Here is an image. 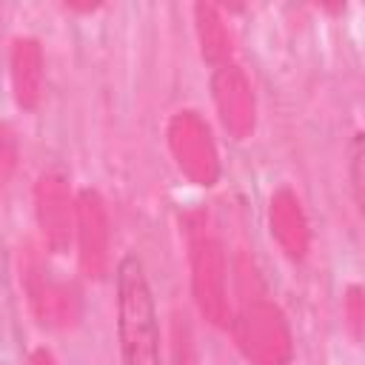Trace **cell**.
<instances>
[{
    "mask_svg": "<svg viewBox=\"0 0 365 365\" xmlns=\"http://www.w3.org/2000/svg\"><path fill=\"white\" fill-rule=\"evenodd\" d=\"M168 151L177 168L197 185H214L220 180V151L208 123L197 111H177L165 128Z\"/></svg>",
    "mask_w": 365,
    "mask_h": 365,
    "instance_id": "5",
    "label": "cell"
},
{
    "mask_svg": "<svg viewBox=\"0 0 365 365\" xmlns=\"http://www.w3.org/2000/svg\"><path fill=\"white\" fill-rule=\"evenodd\" d=\"M29 365H57V362H54V356H51V351H46V348H37V351L31 354V359H29Z\"/></svg>",
    "mask_w": 365,
    "mask_h": 365,
    "instance_id": "14",
    "label": "cell"
},
{
    "mask_svg": "<svg viewBox=\"0 0 365 365\" xmlns=\"http://www.w3.org/2000/svg\"><path fill=\"white\" fill-rule=\"evenodd\" d=\"M11 168H14V140L9 128H0V177H9Z\"/></svg>",
    "mask_w": 365,
    "mask_h": 365,
    "instance_id": "13",
    "label": "cell"
},
{
    "mask_svg": "<svg viewBox=\"0 0 365 365\" xmlns=\"http://www.w3.org/2000/svg\"><path fill=\"white\" fill-rule=\"evenodd\" d=\"M268 222H271V234H274L277 245L291 259H305V254L311 248V225H308L299 197L291 188L274 191L271 208H268Z\"/></svg>",
    "mask_w": 365,
    "mask_h": 365,
    "instance_id": "9",
    "label": "cell"
},
{
    "mask_svg": "<svg viewBox=\"0 0 365 365\" xmlns=\"http://www.w3.org/2000/svg\"><path fill=\"white\" fill-rule=\"evenodd\" d=\"M20 279H23V288H26V297H29V305L34 311V317L48 325V328H68L77 322L80 317V294L74 285L57 279L43 257L26 245L23 257H20Z\"/></svg>",
    "mask_w": 365,
    "mask_h": 365,
    "instance_id": "4",
    "label": "cell"
},
{
    "mask_svg": "<svg viewBox=\"0 0 365 365\" xmlns=\"http://www.w3.org/2000/svg\"><path fill=\"white\" fill-rule=\"evenodd\" d=\"M117 336L123 365H163L154 297L143 262L134 254L117 265Z\"/></svg>",
    "mask_w": 365,
    "mask_h": 365,
    "instance_id": "1",
    "label": "cell"
},
{
    "mask_svg": "<svg viewBox=\"0 0 365 365\" xmlns=\"http://www.w3.org/2000/svg\"><path fill=\"white\" fill-rule=\"evenodd\" d=\"M9 66H11V88L17 106L26 111L37 108L43 97V66H46L40 43L34 37H17L11 43Z\"/></svg>",
    "mask_w": 365,
    "mask_h": 365,
    "instance_id": "10",
    "label": "cell"
},
{
    "mask_svg": "<svg viewBox=\"0 0 365 365\" xmlns=\"http://www.w3.org/2000/svg\"><path fill=\"white\" fill-rule=\"evenodd\" d=\"M231 336L240 354L251 365H288L294 356V339L285 314L257 297L248 299L237 317H231Z\"/></svg>",
    "mask_w": 365,
    "mask_h": 365,
    "instance_id": "3",
    "label": "cell"
},
{
    "mask_svg": "<svg viewBox=\"0 0 365 365\" xmlns=\"http://www.w3.org/2000/svg\"><path fill=\"white\" fill-rule=\"evenodd\" d=\"M34 214L48 251L63 254L74 237V200L57 174H43L34 185Z\"/></svg>",
    "mask_w": 365,
    "mask_h": 365,
    "instance_id": "8",
    "label": "cell"
},
{
    "mask_svg": "<svg viewBox=\"0 0 365 365\" xmlns=\"http://www.w3.org/2000/svg\"><path fill=\"white\" fill-rule=\"evenodd\" d=\"M74 240L83 274L103 279L111 265V222L106 202L94 188H83L74 200Z\"/></svg>",
    "mask_w": 365,
    "mask_h": 365,
    "instance_id": "6",
    "label": "cell"
},
{
    "mask_svg": "<svg viewBox=\"0 0 365 365\" xmlns=\"http://www.w3.org/2000/svg\"><path fill=\"white\" fill-rule=\"evenodd\" d=\"M194 29H197L202 57L214 66L228 63V57H231V31H228L220 9L211 6V3H197L194 6Z\"/></svg>",
    "mask_w": 365,
    "mask_h": 365,
    "instance_id": "11",
    "label": "cell"
},
{
    "mask_svg": "<svg viewBox=\"0 0 365 365\" xmlns=\"http://www.w3.org/2000/svg\"><path fill=\"white\" fill-rule=\"evenodd\" d=\"M211 97L220 123L234 140H245L257 125V97L248 74L237 63H222L211 74Z\"/></svg>",
    "mask_w": 365,
    "mask_h": 365,
    "instance_id": "7",
    "label": "cell"
},
{
    "mask_svg": "<svg viewBox=\"0 0 365 365\" xmlns=\"http://www.w3.org/2000/svg\"><path fill=\"white\" fill-rule=\"evenodd\" d=\"M185 240H188V265H191V294L200 314L211 325L231 322L228 305V265L222 245L208 231V220L202 214L185 217Z\"/></svg>",
    "mask_w": 365,
    "mask_h": 365,
    "instance_id": "2",
    "label": "cell"
},
{
    "mask_svg": "<svg viewBox=\"0 0 365 365\" xmlns=\"http://www.w3.org/2000/svg\"><path fill=\"white\" fill-rule=\"evenodd\" d=\"M342 311H345V319L354 331V336L362 334V317H365V305H362V288L359 285H351L348 294H345V302H342Z\"/></svg>",
    "mask_w": 365,
    "mask_h": 365,
    "instance_id": "12",
    "label": "cell"
}]
</instances>
